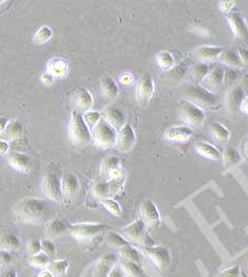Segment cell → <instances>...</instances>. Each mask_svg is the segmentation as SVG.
Wrapping results in <instances>:
<instances>
[{"label": "cell", "instance_id": "1", "mask_svg": "<svg viewBox=\"0 0 248 277\" xmlns=\"http://www.w3.org/2000/svg\"><path fill=\"white\" fill-rule=\"evenodd\" d=\"M17 220L22 223L41 224L51 218V207L49 203L39 198H22L12 206Z\"/></svg>", "mask_w": 248, "mask_h": 277}, {"label": "cell", "instance_id": "2", "mask_svg": "<svg viewBox=\"0 0 248 277\" xmlns=\"http://www.w3.org/2000/svg\"><path fill=\"white\" fill-rule=\"evenodd\" d=\"M183 98L185 101L191 102L201 108H216L220 103L218 95L204 88L202 85L191 84L187 86L183 92Z\"/></svg>", "mask_w": 248, "mask_h": 277}, {"label": "cell", "instance_id": "3", "mask_svg": "<svg viewBox=\"0 0 248 277\" xmlns=\"http://www.w3.org/2000/svg\"><path fill=\"white\" fill-rule=\"evenodd\" d=\"M68 134L71 142L76 146H86L92 141V136L89 127L85 123L81 112L74 110L68 126Z\"/></svg>", "mask_w": 248, "mask_h": 277}, {"label": "cell", "instance_id": "4", "mask_svg": "<svg viewBox=\"0 0 248 277\" xmlns=\"http://www.w3.org/2000/svg\"><path fill=\"white\" fill-rule=\"evenodd\" d=\"M123 235L134 244L142 248L155 246V242L150 237L147 231V224L141 219L135 220L122 230Z\"/></svg>", "mask_w": 248, "mask_h": 277}, {"label": "cell", "instance_id": "5", "mask_svg": "<svg viewBox=\"0 0 248 277\" xmlns=\"http://www.w3.org/2000/svg\"><path fill=\"white\" fill-rule=\"evenodd\" d=\"M92 140L102 148H112L117 142L118 133L104 119H102L97 126L91 131Z\"/></svg>", "mask_w": 248, "mask_h": 277}, {"label": "cell", "instance_id": "6", "mask_svg": "<svg viewBox=\"0 0 248 277\" xmlns=\"http://www.w3.org/2000/svg\"><path fill=\"white\" fill-rule=\"evenodd\" d=\"M108 229L109 226L104 223L80 222V223L70 224L69 233L73 238L81 241H85L100 235V234L107 231Z\"/></svg>", "mask_w": 248, "mask_h": 277}, {"label": "cell", "instance_id": "7", "mask_svg": "<svg viewBox=\"0 0 248 277\" xmlns=\"http://www.w3.org/2000/svg\"><path fill=\"white\" fill-rule=\"evenodd\" d=\"M178 116L186 124L193 127L202 126L206 120V114L203 108L185 100L179 103Z\"/></svg>", "mask_w": 248, "mask_h": 277}, {"label": "cell", "instance_id": "8", "mask_svg": "<svg viewBox=\"0 0 248 277\" xmlns=\"http://www.w3.org/2000/svg\"><path fill=\"white\" fill-rule=\"evenodd\" d=\"M41 189L45 196L53 202H61L63 200L61 179L57 177L55 172L48 171L42 178Z\"/></svg>", "mask_w": 248, "mask_h": 277}, {"label": "cell", "instance_id": "9", "mask_svg": "<svg viewBox=\"0 0 248 277\" xmlns=\"http://www.w3.org/2000/svg\"><path fill=\"white\" fill-rule=\"evenodd\" d=\"M142 251L150 257L153 264L155 265L160 271L168 270L171 264H172V255H171L170 251L166 247L153 246L148 248H142Z\"/></svg>", "mask_w": 248, "mask_h": 277}, {"label": "cell", "instance_id": "10", "mask_svg": "<svg viewBox=\"0 0 248 277\" xmlns=\"http://www.w3.org/2000/svg\"><path fill=\"white\" fill-rule=\"evenodd\" d=\"M155 92V84L150 73H144L137 83L136 98L141 106H147Z\"/></svg>", "mask_w": 248, "mask_h": 277}, {"label": "cell", "instance_id": "11", "mask_svg": "<svg viewBox=\"0 0 248 277\" xmlns=\"http://www.w3.org/2000/svg\"><path fill=\"white\" fill-rule=\"evenodd\" d=\"M61 185L63 200L65 201H72L80 193V180L72 172H64L61 178Z\"/></svg>", "mask_w": 248, "mask_h": 277}, {"label": "cell", "instance_id": "12", "mask_svg": "<svg viewBox=\"0 0 248 277\" xmlns=\"http://www.w3.org/2000/svg\"><path fill=\"white\" fill-rule=\"evenodd\" d=\"M230 29L233 30L235 36L245 42H248V24L244 18V16L239 13L232 11L226 15Z\"/></svg>", "mask_w": 248, "mask_h": 277}, {"label": "cell", "instance_id": "13", "mask_svg": "<svg viewBox=\"0 0 248 277\" xmlns=\"http://www.w3.org/2000/svg\"><path fill=\"white\" fill-rule=\"evenodd\" d=\"M136 143V135L131 124H126L118 132L115 148L121 153L130 151Z\"/></svg>", "mask_w": 248, "mask_h": 277}, {"label": "cell", "instance_id": "14", "mask_svg": "<svg viewBox=\"0 0 248 277\" xmlns=\"http://www.w3.org/2000/svg\"><path fill=\"white\" fill-rule=\"evenodd\" d=\"M102 118H103L110 126H113L118 132L127 124L126 116L123 112V110L116 105L106 106L103 112H102Z\"/></svg>", "mask_w": 248, "mask_h": 277}, {"label": "cell", "instance_id": "15", "mask_svg": "<svg viewBox=\"0 0 248 277\" xmlns=\"http://www.w3.org/2000/svg\"><path fill=\"white\" fill-rule=\"evenodd\" d=\"M7 163L15 170L20 172H29L33 168V160L27 153L19 151H11L7 153Z\"/></svg>", "mask_w": 248, "mask_h": 277}, {"label": "cell", "instance_id": "16", "mask_svg": "<svg viewBox=\"0 0 248 277\" xmlns=\"http://www.w3.org/2000/svg\"><path fill=\"white\" fill-rule=\"evenodd\" d=\"M141 220L147 224V227L155 228L160 222V214L156 204L152 200H145L140 205Z\"/></svg>", "mask_w": 248, "mask_h": 277}, {"label": "cell", "instance_id": "17", "mask_svg": "<svg viewBox=\"0 0 248 277\" xmlns=\"http://www.w3.org/2000/svg\"><path fill=\"white\" fill-rule=\"evenodd\" d=\"M246 98L245 90L241 85H234L226 94V106L230 114H236L241 109V105Z\"/></svg>", "mask_w": 248, "mask_h": 277}, {"label": "cell", "instance_id": "18", "mask_svg": "<svg viewBox=\"0 0 248 277\" xmlns=\"http://www.w3.org/2000/svg\"><path fill=\"white\" fill-rule=\"evenodd\" d=\"M224 74L225 69L222 66H216L215 68L210 69L208 75L203 81L202 86L211 92L220 89L224 83Z\"/></svg>", "mask_w": 248, "mask_h": 277}, {"label": "cell", "instance_id": "19", "mask_svg": "<svg viewBox=\"0 0 248 277\" xmlns=\"http://www.w3.org/2000/svg\"><path fill=\"white\" fill-rule=\"evenodd\" d=\"M165 138L171 142H187L193 136V129L189 126H172L165 132Z\"/></svg>", "mask_w": 248, "mask_h": 277}, {"label": "cell", "instance_id": "20", "mask_svg": "<svg viewBox=\"0 0 248 277\" xmlns=\"http://www.w3.org/2000/svg\"><path fill=\"white\" fill-rule=\"evenodd\" d=\"M74 107L76 108L75 110L79 112H86L91 110L92 105H93V99L91 93L85 88H80L75 91L72 98Z\"/></svg>", "mask_w": 248, "mask_h": 277}, {"label": "cell", "instance_id": "21", "mask_svg": "<svg viewBox=\"0 0 248 277\" xmlns=\"http://www.w3.org/2000/svg\"><path fill=\"white\" fill-rule=\"evenodd\" d=\"M70 230V224L63 219L52 218L45 223V233L50 238H56Z\"/></svg>", "mask_w": 248, "mask_h": 277}, {"label": "cell", "instance_id": "22", "mask_svg": "<svg viewBox=\"0 0 248 277\" xmlns=\"http://www.w3.org/2000/svg\"><path fill=\"white\" fill-rule=\"evenodd\" d=\"M223 51H224V49L222 47L202 46L196 49L195 51H193L191 55L194 59H198V60H201L202 63H205V62H209V60L219 58Z\"/></svg>", "mask_w": 248, "mask_h": 277}, {"label": "cell", "instance_id": "23", "mask_svg": "<svg viewBox=\"0 0 248 277\" xmlns=\"http://www.w3.org/2000/svg\"><path fill=\"white\" fill-rule=\"evenodd\" d=\"M117 262L118 258L115 254H106L102 256L97 263L95 277H107Z\"/></svg>", "mask_w": 248, "mask_h": 277}, {"label": "cell", "instance_id": "24", "mask_svg": "<svg viewBox=\"0 0 248 277\" xmlns=\"http://www.w3.org/2000/svg\"><path fill=\"white\" fill-rule=\"evenodd\" d=\"M210 71V67L206 63H196L189 67L188 70V76H189L190 81L194 85H202L205 77L208 75Z\"/></svg>", "mask_w": 248, "mask_h": 277}, {"label": "cell", "instance_id": "25", "mask_svg": "<svg viewBox=\"0 0 248 277\" xmlns=\"http://www.w3.org/2000/svg\"><path fill=\"white\" fill-rule=\"evenodd\" d=\"M188 70H189V68H188L186 63L175 65L171 70L165 73V81L170 84L182 83L188 75Z\"/></svg>", "mask_w": 248, "mask_h": 277}, {"label": "cell", "instance_id": "26", "mask_svg": "<svg viewBox=\"0 0 248 277\" xmlns=\"http://www.w3.org/2000/svg\"><path fill=\"white\" fill-rule=\"evenodd\" d=\"M24 135V127L18 120L8 121V124L2 135H0L2 140L12 141L17 140Z\"/></svg>", "mask_w": 248, "mask_h": 277}, {"label": "cell", "instance_id": "27", "mask_svg": "<svg viewBox=\"0 0 248 277\" xmlns=\"http://www.w3.org/2000/svg\"><path fill=\"white\" fill-rule=\"evenodd\" d=\"M100 89L104 99L107 101H114L119 94V87L116 81L110 76H105L101 80Z\"/></svg>", "mask_w": 248, "mask_h": 277}, {"label": "cell", "instance_id": "28", "mask_svg": "<svg viewBox=\"0 0 248 277\" xmlns=\"http://www.w3.org/2000/svg\"><path fill=\"white\" fill-rule=\"evenodd\" d=\"M194 147L196 151H198L200 154H202L205 158H208L210 160H216V161L222 159V152L215 145H212L210 143L200 141L198 143H195Z\"/></svg>", "mask_w": 248, "mask_h": 277}, {"label": "cell", "instance_id": "29", "mask_svg": "<svg viewBox=\"0 0 248 277\" xmlns=\"http://www.w3.org/2000/svg\"><path fill=\"white\" fill-rule=\"evenodd\" d=\"M209 131L212 138L221 145H226L228 143L230 138V133L223 124L218 122L212 123L209 127Z\"/></svg>", "mask_w": 248, "mask_h": 277}, {"label": "cell", "instance_id": "30", "mask_svg": "<svg viewBox=\"0 0 248 277\" xmlns=\"http://www.w3.org/2000/svg\"><path fill=\"white\" fill-rule=\"evenodd\" d=\"M219 59L221 60L222 63L229 66L230 68H241V67H243V65L241 63L240 56H239L238 51H236V50H232V49L224 50L221 53Z\"/></svg>", "mask_w": 248, "mask_h": 277}, {"label": "cell", "instance_id": "31", "mask_svg": "<svg viewBox=\"0 0 248 277\" xmlns=\"http://www.w3.org/2000/svg\"><path fill=\"white\" fill-rule=\"evenodd\" d=\"M222 158H223V163L225 168L229 169L233 168L239 163L241 162V154L234 147H227L225 151L222 153Z\"/></svg>", "mask_w": 248, "mask_h": 277}, {"label": "cell", "instance_id": "32", "mask_svg": "<svg viewBox=\"0 0 248 277\" xmlns=\"http://www.w3.org/2000/svg\"><path fill=\"white\" fill-rule=\"evenodd\" d=\"M67 70H68L67 63L62 58H54L48 63L47 72L50 73L53 77L64 76L67 73Z\"/></svg>", "mask_w": 248, "mask_h": 277}, {"label": "cell", "instance_id": "33", "mask_svg": "<svg viewBox=\"0 0 248 277\" xmlns=\"http://www.w3.org/2000/svg\"><path fill=\"white\" fill-rule=\"evenodd\" d=\"M120 167H121L120 159L116 157V155H108V157H106L101 163V166H100L101 176L106 177L114 169L120 168Z\"/></svg>", "mask_w": 248, "mask_h": 277}, {"label": "cell", "instance_id": "34", "mask_svg": "<svg viewBox=\"0 0 248 277\" xmlns=\"http://www.w3.org/2000/svg\"><path fill=\"white\" fill-rule=\"evenodd\" d=\"M156 62L164 71H169L175 66V59L173 54L167 50L159 51L156 55Z\"/></svg>", "mask_w": 248, "mask_h": 277}, {"label": "cell", "instance_id": "35", "mask_svg": "<svg viewBox=\"0 0 248 277\" xmlns=\"http://www.w3.org/2000/svg\"><path fill=\"white\" fill-rule=\"evenodd\" d=\"M68 268H69V263L66 259H56L54 262H51L46 269L52 273L54 277H64Z\"/></svg>", "mask_w": 248, "mask_h": 277}, {"label": "cell", "instance_id": "36", "mask_svg": "<svg viewBox=\"0 0 248 277\" xmlns=\"http://www.w3.org/2000/svg\"><path fill=\"white\" fill-rule=\"evenodd\" d=\"M21 247L19 238L13 235V234H6V235L0 238V249L6 251H17Z\"/></svg>", "mask_w": 248, "mask_h": 277}, {"label": "cell", "instance_id": "37", "mask_svg": "<svg viewBox=\"0 0 248 277\" xmlns=\"http://www.w3.org/2000/svg\"><path fill=\"white\" fill-rule=\"evenodd\" d=\"M105 244L109 247H113V248L120 250V249L130 245V242H128L123 236H121L120 234H118L117 232H109L106 234V236H105Z\"/></svg>", "mask_w": 248, "mask_h": 277}, {"label": "cell", "instance_id": "38", "mask_svg": "<svg viewBox=\"0 0 248 277\" xmlns=\"http://www.w3.org/2000/svg\"><path fill=\"white\" fill-rule=\"evenodd\" d=\"M91 194L93 197L99 199L100 201L103 200V199L110 198L109 186H108L107 181H101V182H98L93 185L92 189H91Z\"/></svg>", "mask_w": 248, "mask_h": 277}, {"label": "cell", "instance_id": "39", "mask_svg": "<svg viewBox=\"0 0 248 277\" xmlns=\"http://www.w3.org/2000/svg\"><path fill=\"white\" fill-rule=\"evenodd\" d=\"M120 255L122 256V258L124 261H128V262H133L136 264H140V254L139 251L137 250L136 248L132 247L131 245H128L122 249H120Z\"/></svg>", "mask_w": 248, "mask_h": 277}, {"label": "cell", "instance_id": "40", "mask_svg": "<svg viewBox=\"0 0 248 277\" xmlns=\"http://www.w3.org/2000/svg\"><path fill=\"white\" fill-rule=\"evenodd\" d=\"M121 267L123 268V270L125 272L126 275L132 276V277H143V270L141 269V267L133 262H128V261H124L121 264Z\"/></svg>", "mask_w": 248, "mask_h": 277}, {"label": "cell", "instance_id": "41", "mask_svg": "<svg viewBox=\"0 0 248 277\" xmlns=\"http://www.w3.org/2000/svg\"><path fill=\"white\" fill-rule=\"evenodd\" d=\"M83 119L85 121V123H86V125L89 127L90 131H92V129L97 126V124L103 118H102L101 112L95 111V110H89V111L84 112Z\"/></svg>", "mask_w": 248, "mask_h": 277}, {"label": "cell", "instance_id": "42", "mask_svg": "<svg viewBox=\"0 0 248 277\" xmlns=\"http://www.w3.org/2000/svg\"><path fill=\"white\" fill-rule=\"evenodd\" d=\"M50 263V257L42 252L32 255L29 258V264L34 268H39V269H41V268H47Z\"/></svg>", "mask_w": 248, "mask_h": 277}, {"label": "cell", "instance_id": "43", "mask_svg": "<svg viewBox=\"0 0 248 277\" xmlns=\"http://www.w3.org/2000/svg\"><path fill=\"white\" fill-rule=\"evenodd\" d=\"M52 35H53V32L49 27H41L36 31L33 40L35 44L42 45V44H46L47 41H49L51 39V37H52Z\"/></svg>", "mask_w": 248, "mask_h": 277}, {"label": "cell", "instance_id": "44", "mask_svg": "<svg viewBox=\"0 0 248 277\" xmlns=\"http://www.w3.org/2000/svg\"><path fill=\"white\" fill-rule=\"evenodd\" d=\"M101 203L110 214H113L114 216L120 217V216L122 215L121 206L115 200V199L106 198V199H103V200H101Z\"/></svg>", "mask_w": 248, "mask_h": 277}, {"label": "cell", "instance_id": "45", "mask_svg": "<svg viewBox=\"0 0 248 277\" xmlns=\"http://www.w3.org/2000/svg\"><path fill=\"white\" fill-rule=\"evenodd\" d=\"M125 180H126V178H125V176H123V177H119V178L109 179L107 181L108 186H109V196H110V198H112L115 195H117L123 188Z\"/></svg>", "mask_w": 248, "mask_h": 277}, {"label": "cell", "instance_id": "46", "mask_svg": "<svg viewBox=\"0 0 248 277\" xmlns=\"http://www.w3.org/2000/svg\"><path fill=\"white\" fill-rule=\"evenodd\" d=\"M40 241H41V252L48 255L50 258L54 257L56 255V247L54 245V242L49 238L41 239Z\"/></svg>", "mask_w": 248, "mask_h": 277}, {"label": "cell", "instance_id": "47", "mask_svg": "<svg viewBox=\"0 0 248 277\" xmlns=\"http://www.w3.org/2000/svg\"><path fill=\"white\" fill-rule=\"evenodd\" d=\"M27 252L30 256L41 252V241L36 238H31L27 242Z\"/></svg>", "mask_w": 248, "mask_h": 277}, {"label": "cell", "instance_id": "48", "mask_svg": "<svg viewBox=\"0 0 248 277\" xmlns=\"http://www.w3.org/2000/svg\"><path fill=\"white\" fill-rule=\"evenodd\" d=\"M239 72L235 70L234 68H227L225 69V74H224V83L226 85H234L239 80Z\"/></svg>", "mask_w": 248, "mask_h": 277}, {"label": "cell", "instance_id": "49", "mask_svg": "<svg viewBox=\"0 0 248 277\" xmlns=\"http://www.w3.org/2000/svg\"><path fill=\"white\" fill-rule=\"evenodd\" d=\"M13 262V256L10 251L0 249V267H5L11 265Z\"/></svg>", "mask_w": 248, "mask_h": 277}, {"label": "cell", "instance_id": "50", "mask_svg": "<svg viewBox=\"0 0 248 277\" xmlns=\"http://www.w3.org/2000/svg\"><path fill=\"white\" fill-rule=\"evenodd\" d=\"M241 272H240V268L239 267H232L228 268V269L222 271L218 277H240Z\"/></svg>", "mask_w": 248, "mask_h": 277}, {"label": "cell", "instance_id": "51", "mask_svg": "<svg viewBox=\"0 0 248 277\" xmlns=\"http://www.w3.org/2000/svg\"><path fill=\"white\" fill-rule=\"evenodd\" d=\"M107 277H126V274L121 266H115Z\"/></svg>", "mask_w": 248, "mask_h": 277}, {"label": "cell", "instance_id": "52", "mask_svg": "<svg viewBox=\"0 0 248 277\" xmlns=\"http://www.w3.org/2000/svg\"><path fill=\"white\" fill-rule=\"evenodd\" d=\"M238 53L239 56H240L242 65L248 68V50L245 48H240L238 50Z\"/></svg>", "mask_w": 248, "mask_h": 277}, {"label": "cell", "instance_id": "53", "mask_svg": "<svg viewBox=\"0 0 248 277\" xmlns=\"http://www.w3.org/2000/svg\"><path fill=\"white\" fill-rule=\"evenodd\" d=\"M235 4H236L235 1H221L220 2V8L223 12L229 13V12H232Z\"/></svg>", "mask_w": 248, "mask_h": 277}, {"label": "cell", "instance_id": "54", "mask_svg": "<svg viewBox=\"0 0 248 277\" xmlns=\"http://www.w3.org/2000/svg\"><path fill=\"white\" fill-rule=\"evenodd\" d=\"M40 81L41 83L46 85V86H51L53 83H54V77L51 75L50 73H45V74H42L41 77H40Z\"/></svg>", "mask_w": 248, "mask_h": 277}, {"label": "cell", "instance_id": "55", "mask_svg": "<svg viewBox=\"0 0 248 277\" xmlns=\"http://www.w3.org/2000/svg\"><path fill=\"white\" fill-rule=\"evenodd\" d=\"M120 82L123 85H131L133 83V76L131 73H123L120 76Z\"/></svg>", "mask_w": 248, "mask_h": 277}, {"label": "cell", "instance_id": "56", "mask_svg": "<svg viewBox=\"0 0 248 277\" xmlns=\"http://www.w3.org/2000/svg\"><path fill=\"white\" fill-rule=\"evenodd\" d=\"M8 151V143L5 140L0 138V154H5Z\"/></svg>", "mask_w": 248, "mask_h": 277}, {"label": "cell", "instance_id": "57", "mask_svg": "<svg viewBox=\"0 0 248 277\" xmlns=\"http://www.w3.org/2000/svg\"><path fill=\"white\" fill-rule=\"evenodd\" d=\"M8 124V121L5 117H0V135H2Z\"/></svg>", "mask_w": 248, "mask_h": 277}, {"label": "cell", "instance_id": "58", "mask_svg": "<svg viewBox=\"0 0 248 277\" xmlns=\"http://www.w3.org/2000/svg\"><path fill=\"white\" fill-rule=\"evenodd\" d=\"M242 86V88L245 90H248V73H245L243 76H242V79H241V84Z\"/></svg>", "mask_w": 248, "mask_h": 277}, {"label": "cell", "instance_id": "59", "mask_svg": "<svg viewBox=\"0 0 248 277\" xmlns=\"http://www.w3.org/2000/svg\"><path fill=\"white\" fill-rule=\"evenodd\" d=\"M0 277H17V274L14 270H6L0 274Z\"/></svg>", "mask_w": 248, "mask_h": 277}, {"label": "cell", "instance_id": "60", "mask_svg": "<svg viewBox=\"0 0 248 277\" xmlns=\"http://www.w3.org/2000/svg\"><path fill=\"white\" fill-rule=\"evenodd\" d=\"M36 277H54V276H53L52 273H51L50 271H48V270L46 269V270L40 271Z\"/></svg>", "mask_w": 248, "mask_h": 277}, {"label": "cell", "instance_id": "61", "mask_svg": "<svg viewBox=\"0 0 248 277\" xmlns=\"http://www.w3.org/2000/svg\"><path fill=\"white\" fill-rule=\"evenodd\" d=\"M241 110L248 115V97H246L241 105Z\"/></svg>", "mask_w": 248, "mask_h": 277}, {"label": "cell", "instance_id": "62", "mask_svg": "<svg viewBox=\"0 0 248 277\" xmlns=\"http://www.w3.org/2000/svg\"><path fill=\"white\" fill-rule=\"evenodd\" d=\"M243 150L246 154V157L248 158V138H246V141L244 142V145H243Z\"/></svg>", "mask_w": 248, "mask_h": 277}, {"label": "cell", "instance_id": "63", "mask_svg": "<svg viewBox=\"0 0 248 277\" xmlns=\"http://www.w3.org/2000/svg\"><path fill=\"white\" fill-rule=\"evenodd\" d=\"M126 277H132V276H128V275H126Z\"/></svg>", "mask_w": 248, "mask_h": 277}]
</instances>
